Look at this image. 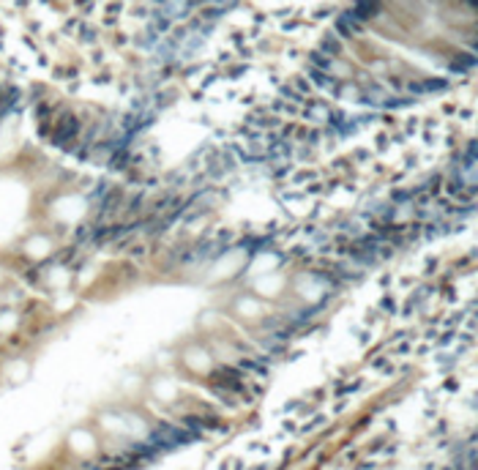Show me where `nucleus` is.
Here are the masks:
<instances>
[{"instance_id": "nucleus-2", "label": "nucleus", "mask_w": 478, "mask_h": 470, "mask_svg": "<svg viewBox=\"0 0 478 470\" xmlns=\"http://www.w3.org/2000/svg\"><path fill=\"white\" fill-rule=\"evenodd\" d=\"M473 63H476V60H473V58L467 55V60H457V63H454V69H459V71H462V69H470Z\"/></svg>"}, {"instance_id": "nucleus-1", "label": "nucleus", "mask_w": 478, "mask_h": 470, "mask_svg": "<svg viewBox=\"0 0 478 470\" xmlns=\"http://www.w3.org/2000/svg\"><path fill=\"white\" fill-rule=\"evenodd\" d=\"M374 11H377V6L361 3V6H355V8H353V17H358V20H369V17H374Z\"/></svg>"}]
</instances>
